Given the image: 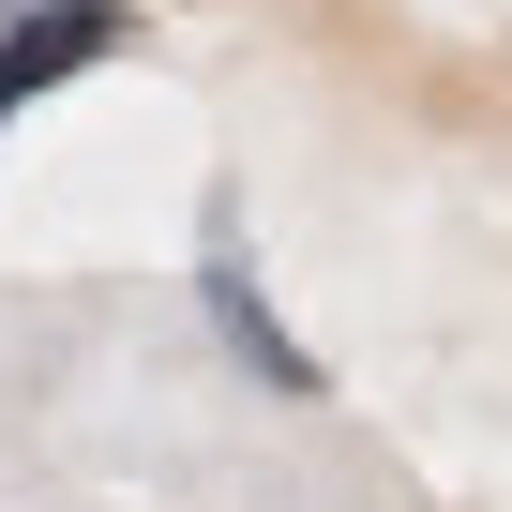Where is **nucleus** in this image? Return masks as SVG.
<instances>
[{
  "instance_id": "nucleus-2",
  "label": "nucleus",
  "mask_w": 512,
  "mask_h": 512,
  "mask_svg": "<svg viewBox=\"0 0 512 512\" xmlns=\"http://www.w3.org/2000/svg\"><path fill=\"white\" fill-rule=\"evenodd\" d=\"M211 317H226V347L256 362V377H272V392H317V362L272 332V317H256V287H241V256H211Z\"/></svg>"
},
{
  "instance_id": "nucleus-1",
  "label": "nucleus",
  "mask_w": 512,
  "mask_h": 512,
  "mask_svg": "<svg viewBox=\"0 0 512 512\" xmlns=\"http://www.w3.org/2000/svg\"><path fill=\"white\" fill-rule=\"evenodd\" d=\"M121 46V0H31L16 31H0V121H16L31 91H61L76 61H106Z\"/></svg>"
}]
</instances>
